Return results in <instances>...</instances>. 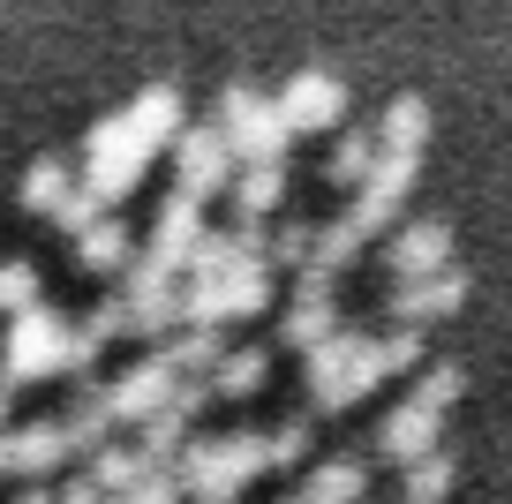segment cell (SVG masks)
<instances>
[{
	"label": "cell",
	"instance_id": "cell-1",
	"mask_svg": "<svg viewBox=\"0 0 512 504\" xmlns=\"http://www.w3.org/2000/svg\"><path fill=\"white\" fill-rule=\"evenodd\" d=\"M98 339H76V331L61 324V316H16V331H8V377H46V369L61 362H91Z\"/></svg>",
	"mask_w": 512,
	"mask_h": 504
},
{
	"label": "cell",
	"instance_id": "cell-9",
	"mask_svg": "<svg viewBox=\"0 0 512 504\" xmlns=\"http://www.w3.org/2000/svg\"><path fill=\"white\" fill-rule=\"evenodd\" d=\"M279 196H287V166H279V158H264V166H249V174H241L234 204H241V211L256 219V211H272Z\"/></svg>",
	"mask_w": 512,
	"mask_h": 504
},
{
	"label": "cell",
	"instance_id": "cell-11",
	"mask_svg": "<svg viewBox=\"0 0 512 504\" xmlns=\"http://www.w3.org/2000/svg\"><path fill=\"white\" fill-rule=\"evenodd\" d=\"M76 249H83V264H98V271H106V264H121V249H128V234H121V226H91V234H76Z\"/></svg>",
	"mask_w": 512,
	"mask_h": 504
},
{
	"label": "cell",
	"instance_id": "cell-4",
	"mask_svg": "<svg viewBox=\"0 0 512 504\" xmlns=\"http://www.w3.org/2000/svg\"><path fill=\"white\" fill-rule=\"evenodd\" d=\"M339 113H347V91H339V76H294L287 98H279V121H287V136H302V128H332Z\"/></svg>",
	"mask_w": 512,
	"mask_h": 504
},
{
	"label": "cell",
	"instance_id": "cell-8",
	"mask_svg": "<svg viewBox=\"0 0 512 504\" xmlns=\"http://www.w3.org/2000/svg\"><path fill=\"white\" fill-rule=\"evenodd\" d=\"M452 452L445 444H437V452H422L415 467H407V504H445V489H452Z\"/></svg>",
	"mask_w": 512,
	"mask_h": 504
},
{
	"label": "cell",
	"instance_id": "cell-5",
	"mask_svg": "<svg viewBox=\"0 0 512 504\" xmlns=\"http://www.w3.org/2000/svg\"><path fill=\"white\" fill-rule=\"evenodd\" d=\"M460 301H467L460 271H430V279H407L400 294H392V316H400V324H422V316H452Z\"/></svg>",
	"mask_w": 512,
	"mask_h": 504
},
{
	"label": "cell",
	"instance_id": "cell-3",
	"mask_svg": "<svg viewBox=\"0 0 512 504\" xmlns=\"http://www.w3.org/2000/svg\"><path fill=\"white\" fill-rule=\"evenodd\" d=\"M226 166H234L226 128H189V136H181V196H219Z\"/></svg>",
	"mask_w": 512,
	"mask_h": 504
},
{
	"label": "cell",
	"instance_id": "cell-10",
	"mask_svg": "<svg viewBox=\"0 0 512 504\" xmlns=\"http://www.w3.org/2000/svg\"><path fill=\"white\" fill-rule=\"evenodd\" d=\"M256 384H264V354L256 347H241L234 362L219 369V377H211V392H226V399H241V392H256Z\"/></svg>",
	"mask_w": 512,
	"mask_h": 504
},
{
	"label": "cell",
	"instance_id": "cell-2",
	"mask_svg": "<svg viewBox=\"0 0 512 504\" xmlns=\"http://www.w3.org/2000/svg\"><path fill=\"white\" fill-rule=\"evenodd\" d=\"M437 414H445V399H430V392H415L392 422L377 429V452L384 459H400V467H415L422 452H437Z\"/></svg>",
	"mask_w": 512,
	"mask_h": 504
},
{
	"label": "cell",
	"instance_id": "cell-6",
	"mask_svg": "<svg viewBox=\"0 0 512 504\" xmlns=\"http://www.w3.org/2000/svg\"><path fill=\"white\" fill-rule=\"evenodd\" d=\"M445 249H452V234L437 219H422V226H407L400 241H392V256H384V264L400 271V286L407 279H430V271H445Z\"/></svg>",
	"mask_w": 512,
	"mask_h": 504
},
{
	"label": "cell",
	"instance_id": "cell-7",
	"mask_svg": "<svg viewBox=\"0 0 512 504\" xmlns=\"http://www.w3.org/2000/svg\"><path fill=\"white\" fill-rule=\"evenodd\" d=\"M362 489H369V474L354 467V459H332L324 474H309V489H302L294 504H354Z\"/></svg>",
	"mask_w": 512,
	"mask_h": 504
},
{
	"label": "cell",
	"instance_id": "cell-13",
	"mask_svg": "<svg viewBox=\"0 0 512 504\" xmlns=\"http://www.w3.org/2000/svg\"><path fill=\"white\" fill-rule=\"evenodd\" d=\"M0 422H8V384H0Z\"/></svg>",
	"mask_w": 512,
	"mask_h": 504
},
{
	"label": "cell",
	"instance_id": "cell-12",
	"mask_svg": "<svg viewBox=\"0 0 512 504\" xmlns=\"http://www.w3.org/2000/svg\"><path fill=\"white\" fill-rule=\"evenodd\" d=\"M38 301V271L31 264H0V309H31Z\"/></svg>",
	"mask_w": 512,
	"mask_h": 504
}]
</instances>
